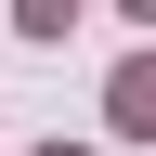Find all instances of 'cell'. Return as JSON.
I'll list each match as a JSON object with an SVG mask.
<instances>
[{
    "label": "cell",
    "instance_id": "6da1fadb",
    "mask_svg": "<svg viewBox=\"0 0 156 156\" xmlns=\"http://www.w3.org/2000/svg\"><path fill=\"white\" fill-rule=\"evenodd\" d=\"M117 130H130V143H156V52H130V65H117Z\"/></svg>",
    "mask_w": 156,
    "mask_h": 156
},
{
    "label": "cell",
    "instance_id": "7a4b0ae2",
    "mask_svg": "<svg viewBox=\"0 0 156 156\" xmlns=\"http://www.w3.org/2000/svg\"><path fill=\"white\" fill-rule=\"evenodd\" d=\"M52 156H78V143H52Z\"/></svg>",
    "mask_w": 156,
    "mask_h": 156
}]
</instances>
